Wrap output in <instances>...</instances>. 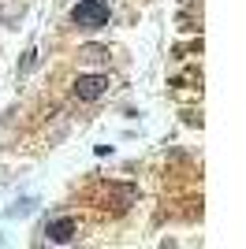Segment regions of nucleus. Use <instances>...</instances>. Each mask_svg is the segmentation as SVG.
I'll use <instances>...</instances> for the list:
<instances>
[{
    "mask_svg": "<svg viewBox=\"0 0 246 249\" xmlns=\"http://www.w3.org/2000/svg\"><path fill=\"white\" fill-rule=\"evenodd\" d=\"M112 19V11H108V0H79L71 8V22L79 30H104Z\"/></svg>",
    "mask_w": 246,
    "mask_h": 249,
    "instance_id": "nucleus-1",
    "label": "nucleus"
},
{
    "mask_svg": "<svg viewBox=\"0 0 246 249\" xmlns=\"http://www.w3.org/2000/svg\"><path fill=\"white\" fill-rule=\"evenodd\" d=\"M108 74H79L75 78V97L79 101H101L104 93H108Z\"/></svg>",
    "mask_w": 246,
    "mask_h": 249,
    "instance_id": "nucleus-2",
    "label": "nucleus"
},
{
    "mask_svg": "<svg viewBox=\"0 0 246 249\" xmlns=\"http://www.w3.org/2000/svg\"><path fill=\"white\" fill-rule=\"evenodd\" d=\"M79 60H108V49H101V45H86V49H79Z\"/></svg>",
    "mask_w": 246,
    "mask_h": 249,
    "instance_id": "nucleus-4",
    "label": "nucleus"
},
{
    "mask_svg": "<svg viewBox=\"0 0 246 249\" xmlns=\"http://www.w3.org/2000/svg\"><path fill=\"white\" fill-rule=\"evenodd\" d=\"M75 219L71 216H60V219H52L49 227H45V234H49V242H56V246H67V242L75 238Z\"/></svg>",
    "mask_w": 246,
    "mask_h": 249,
    "instance_id": "nucleus-3",
    "label": "nucleus"
}]
</instances>
